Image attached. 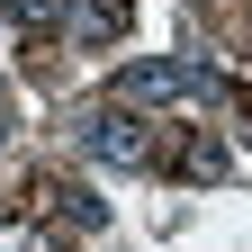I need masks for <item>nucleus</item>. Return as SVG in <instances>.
Listing matches in <instances>:
<instances>
[{
	"label": "nucleus",
	"instance_id": "39448f33",
	"mask_svg": "<svg viewBox=\"0 0 252 252\" xmlns=\"http://www.w3.org/2000/svg\"><path fill=\"white\" fill-rule=\"evenodd\" d=\"M0 252H72V243H63V225H45V216H0Z\"/></svg>",
	"mask_w": 252,
	"mask_h": 252
},
{
	"label": "nucleus",
	"instance_id": "423d86ee",
	"mask_svg": "<svg viewBox=\"0 0 252 252\" xmlns=\"http://www.w3.org/2000/svg\"><path fill=\"white\" fill-rule=\"evenodd\" d=\"M171 171H180V180H225V144H216V135H189V144L171 153Z\"/></svg>",
	"mask_w": 252,
	"mask_h": 252
},
{
	"label": "nucleus",
	"instance_id": "7ed1b4c3",
	"mask_svg": "<svg viewBox=\"0 0 252 252\" xmlns=\"http://www.w3.org/2000/svg\"><path fill=\"white\" fill-rule=\"evenodd\" d=\"M36 216H45V225H72V234H99L108 225V207L90 198L81 180H36Z\"/></svg>",
	"mask_w": 252,
	"mask_h": 252
},
{
	"label": "nucleus",
	"instance_id": "f03ea898",
	"mask_svg": "<svg viewBox=\"0 0 252 252\" xmlns=\"http://www.w3.org/2000/svg\"><path fill=\"white\" fill-rule=\"evenodd\" d=\"M81 153H90V162H153V135H144V117H135V108L99 99V108L81 117Z\"/></svg>",
	"mask_w": 252,
	"mask_h": 252
},
{
	"label": "nucleus",
	"instance_id": "6e6552de",
	"mask_svg": "<svg viewBox=\"0 0 252 252\" xmlns=\"http://www.w3.org/2000/svg\"><path fill=\"white\" fill-rule=\"evenodd\" d=\"M243 135H252V99H243Z\"/></svg>",
	"mask_w": 252,
	"mask_h": 252
},
{
	"label": "nucleus",
	"instance_id": "20e7f679",
	"mask_svg": "<svg viewBox=\"0 0 252 252\" xmlns=\"http://www.w3.org/2000/svg\"><path fill=\"white\" fill-rule=\"evenodd\" d=\"M126 18H135V0H81L63 27H72V45H117V36H126Z\"/></svg>",
	"mask_w": 252,
	"mask_h": 252
},
{
	"label": "nucleus",
	"instance_id": "0eeeda50",
	"mask_svg": "<svg viewBox=\"0 0 252 252\" xmlns=\"http://www.w3.org/2000/svg\"><path fill=\"white\" fill-rule=\"evenodd\" d=\"M0 144H9V81H0Z\"/></svg>",
	"mask_w": 252,
	"mask_h": 252
},
{
	"label": "nucleus",
	"instance_id": "f257e3e1",
	"mask_svg": "<svg viewBox=\"0 0 252 252\" xmlns=\"http://www.w3.org/2000/svg\"><path fill=\"white\" fill-rule=\"evenodd\" d=\"M108 99L117 108H198V99H225V81L198 72V63H171V54H144V63H126V72L108 81Z\"/></svg>",
	"mask_w": 252,
	"mask_h": 252
}]
</instances>
